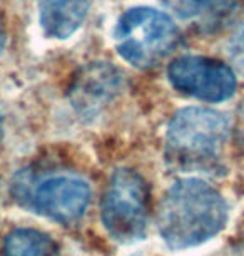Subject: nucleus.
I'll use <instances>...</instances> for the list:
<instances>
[{
	"label": "nucleus",
	"mask_w": 244,
	"mask_h": 256,
	"mask_svg": "<svg viewBox=\"0 0 244 256\" xmlns=\"http://www.w3.org/2000/svg\"><path fill=\"white\" fill-rule=\"evenodd\" d=\"M229 208L213 184L201 178H183L161 200L157 228L171 250H189L208 243L226 228Z\"/></svg>",
	"instance_id": "f257e3e1"
},
{
	"label": "nucleus",
	"mask_w": 244,
	"mask_h": 256,
	"mask_svg": "<svg viewBox=\"0 0 244 256\" xmlns=\"http://www.w3.org/2000/svg\"><path fill=\"white\" fill-rule=\"evenodd\" d=\"M229 141V122L219 110L184 108L167 126L166 156L186 171H216Z\"/></svg>",
	"instance_id": "f03ea898"
},
{
	"label": "nucleus",
	"mask_w": 244,
	"mask_h": 256,
	"mask_svg": "<svg viewBox=\"0 0 244 256\" xmlns=\"http://www.w3.org/2000/svg\"><path fill=\"white\" fill-rule=\"evenodd\" d=\"M179 28L164 12L136 7L119 18L114 44L119 56L139 69L157 66L179 44Z\"/></svg>",
	"instance_id": "7ed1b4c3"
},
{
	"label": "nucleus",
	"mask_w": 244,
	"mask_h": 256,
	"mask_svg": "<svg viewBox=\"0 0 244 256\" xmlns=\"http://www.w3.org/2000/svg\"><path fill=\"white\" fill-rule=\"evenodd\" d=\"M13 200L37 214L59 223L79 220L90 202V186L82 178L59 172L47 176H30L20 172L12 184Z\"/></svg>",
	"instance_id": "20e7f679"
},
{
	"label": "nucleus",
	"mask_w": 244,
	"mask_h": 256,
	"mask_svg": "<svg viewBox=\"0 0 244 256\" xmlns=\"http://www.w3.org/2000/svg\"><path fill=\"white\" fill-rule=\"evenodd\" d=\"M151 191L146 180L134 169H117L102 198L104 228L121 244L146 238L149 224Z\"/></svg>",
	"instance_id": "39448f33"
},
{
	"label": "nucleus",
	"mask_w": 244,
	"mask_h": 256,
	"mask_svg": "<svg viewBox=\"0 0 244 256\" xmlns=\"http://www.w3.org/2000/svg\"><path fill=\"white\" fill-rule=\"evenodd\" d=\"M172 88L206 102H223L236 92V77L229 66L209 57L184 56L167 69Z\"/></svg>",
	"instance_id": "423d86ee"
},
{
	"label": "nucleus",
	"mask_w": 244,
	"mask_h": 256,
	"mask_svg": "<svg viewBox=\"0 0 244 256\" xmlns=\"http://www.w3.org/2000/svg\"><path fill=\"white\" fill-rule=\"evenodd\" d=\"M119 70L107 62H92L82 67L70 86V102L80 116L94 118L121 90Z\"/></svg>",
	"instance_id": "0eeeda50"
},
{
	"label": "nucleus",
	"mask_w": 244,
	"mask_h": 256,
	"mask_svg": "<svg viewBox=\"0 0 244 256\" xmlns=\"http://www.w3.org/2000/svg\"><path fill=\"white\" fill-rule=\"evenodd\" d=\"M89 12V0H39V22L47 37H72L82 27Z\"/></svg>",
	"instance_id": "6e6552de"
},
{
	"label": "nucleus",
	"mask_w": 244,
	"mask_h": 256,
	"mask_svg": "<svg viewBox=\"0 0 244 256\" xmlns=\"http://www.w3.org/2000/svg\"><path fill=\"white\" fill-rule=\"evenodd\" d=\"M3 256H60L59 244L42 231L18 228L3 241Z\"/></svg>",
	"instance_id": "1a4fd4ad"
},
{
	"label": "nucleus",
	"mask_w": 244,
	"mask_h": 256,
	"mask_svg": "<svg viewBox=\"0 0 244 256\" xmlns=\"http://www.w3.org/2000/svg\"><path fill=\"white\" fill-rule=\"evenodd\" d=\"M243 0H201V18L198 26L204 32H214L231 20Z\"/></svg>",
	"instance_id": "9d476101"
},
{
	"label": "nucleus",
	"mask_w": 244,
	"mask_h": 256,
	"mask_svg": "<svg viewBox=\"0 0 244 256\" xmlns=\"http://www.w3.org/2000/svg\"><path fill=\"white\" fill-rule=\"evenodd\" d=\"M228 56L233 67L244 77V17L228 42Z\"/></svg>",
	"instance_id": "9b49d317"
},
{
	"label": "nucleus",
	"mask_w": 244,
	"mask_h": 256,
	"mask_svg": "<svg viewBox=\"0 0 244 256\" xmlns=\"http://www.w3.org/2000/svg\"><path fill=\"white\" fill-rule=\"evenodd\" d=\"M161 4L178 18L199 22L201 17L199 0H161Z\"/></svg>",
	"instance_id": "f8f14e48"
},
{
	"label": "nucleus",
	"mask_w": 244,
	"mask_h": 256,
	"mask_svg": "<svg viewBox=\"0 0 244 256\" xmlns=\"http://www.w3.org/2000/svg\"><path fill=\"white\" fill-rule=\"evenodd\" d=\"M5 40H7L5 24H3V16H2V10H0V54L5 49Z\"/></svg>",
	"instance_id": "ddd939ff"
}]
</instances>
